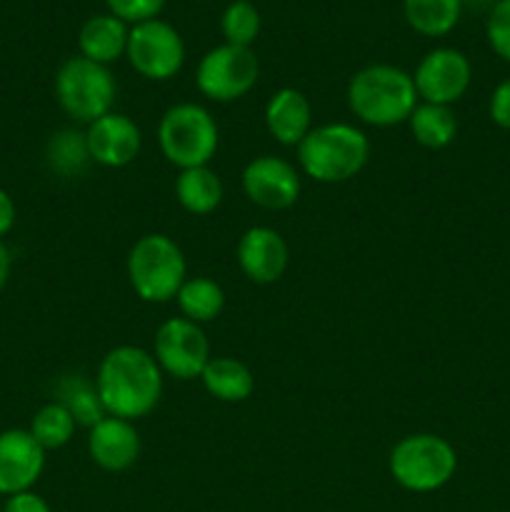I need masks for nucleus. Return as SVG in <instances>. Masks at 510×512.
I'll return each mask as SVG.
<instances>
[{"label": "nucleus", "mask_w": 510, "mask_h": 512, "mask_svg": "<svg viewBox=\"0 0 510 512\" xmlns=\"http://www.w3.org/2000/svg\"><path fill=\"white\" fill-rule=\"evenodd\" d=\"M163 380V370L150 350L140 345H115L100 360L93 383L105 415L135 423L158 408Z\"/></svg>", "instance_id": "f257e3e1"}, {"label": "nucleus", "mask_w": 510, "mask_h": 512, "mask_svg": "<svg viewBox=\"0 0 510 512\" xmlns=\"http://www.w3.org/2000/svg\"><path fill=\"white\" fill-rule=\"evenodd\" d=\"M348 108L360 123L373 128H393L408 123L415 105L420 103L413 75L390 63L365 65L350 78Z\"/></svg>", "instance_id": "f03ea898"}, {"label": "nucleus", "mask_w": 510, "mask_h": 512, "mask_svg": "<svg viewBox=\"0 0 510 512\" xmlns=\"http://www.w3.org/2000/svg\"><path fill=\"white\" fill-rule=\"evenodd\" d=\"M300 173L315 183L335 185L355 178L368 165L370 140L353 123L313 125L298 145Z\"/></svg>", "instance_id": "7ed1b4c3"}, {"label": "nucleus", "mask_w": 510, "mask_h": 512, "mask_svg": "<svg viewBox=\"0 0 510 512\" xmlns=\"http://www.w3.org/2000/svg\"><path fill=\"white\" fill-rule=\"evenodd\" d=\"M128 283L143 303L163 305L175 300L178 290L188 280V263L170 235L148 233L135 240L128 260Z\"/></svg>", "instance_id": "20e7f679"}, {"label": "nucleus", "mask_w": 510, "mask_h": 512, "mask_svg": "<svg viewBox=\"0 0 510 512\" xmlns=\"http://www.w3.org/2000/svg\"><path fill=\"white\" fill-rule=\"evenodd\" d=\"M388 470L390 478L408 493H435L455 478L458 453L443 435L413 433L393 445Z\"/></svg>", "instance_id": "39448f33"}, {"label": "nucleus", "mask_w": 510, "mask_h": 512, "mask_svg": "<svg viewBox=\"0 0 510 512\" xmlns=\"http://www.w3.org/2000/svg\"><path fill=\"white\" fill-rule=\"evenodd\" d=\"M220 130L213 113L198 103H175L160 115L158 148L178 170L210 165L218 153Z\"/></svg>", "instance_id": "423d86ee"}, {"label": "nucleus", "mask_w": 510, "mask_h": 512, "mask_svg": "<svg viewBox=\"0 0 510 512\" xmlns=\"http://www.w3.org/2000/svg\"><path fill=\"white\" fill-rule=\"evenodd\" d=\"M118 83L108 65L93 63L83 55L65 60L55 73V100L60 110L75 123L90 125L113 113Z\"/></svg>", "instance_id": "0eeeda50"}, {"label": "nucleus", "mask_w": 510, "mask_h": 512, "mask_svg": "<svg viewBox=\"0 0 510 512\" xmlns=\"http://www.w3.org/2000/svg\"><path fill=\"white\" fill-rule=\"evenodd\" d=\"M260 78V63L253 48L218 45L200 58L195 68V85L200 95L213 103H233L245 98Z\"/></svg>", "instance_id": "6e6552de"}, {"label": "nucleus", "mask_w": 510, "mask_h": 512, "mask_svg": "<svg viewBox=\"0 0 510 512\" xmlns=\"http://www.w3.org/2000/svg\"><path fill=\"white\" fill-rule=\"evenodd\" d=\"M125 58L140 78L165 83L185 65L183 35L160 18L145 20L130 28Z\"/></svg>", "instance_id": "1a4fd4ad"}, {"label": "nucleus", "mask_w": 510, "mask_h": 512, "mask_svg": "<svg viewBox=\"0 0 510 512\" xmlns=\"http://www.w3.org/2000/svg\"><path fill=\"white\" fill-rule=\"evenodd\" d=\"M153 358L158 360L163 375L175 380H200L213 355L203 325L180 315L168 318L155 330Z\"/></svg>", "instance_id": "9d476101"}, {"label": "nucleus", "mask_w": 510, "mask_h": 512, "mask_svg": "<svg viewBox=\"0 0 510 512\" xmlns=\"http://www.w3.org/2000/svg\"><path fill=\"white\" fill-rule=\"evenodd\" d=\"M420 103L453 105L468 93L473 83V65L468 55L455 48H435L423 55L413 73Z\"/></svg>", "instance_id": "9b49d317"}, {"label": "nucleus", "mask_w": 510, "mask_h": 512, "mask_svg": "<svg viewBox=\"0 0 510 512\" xmlns=\"http://www.w3.org/2000/svg\"><path fill=\"white\" fill-rule=\"evenodd\" d=\"M245 198L263 210H288L298 203L303 180L293 163L278 155H258L250 160L240 175Z\"/></svg>", "instance_id": "f8f14e48"}, {"label": "nucleus", "mask_w": 510, "mask_h": 512, "mask_svg": "<svg viewBox=\"0 0 510 512\" xmlns=\"http://www.w3.org/2000/svg\"><path fill=\"white\" fill-rule=\"evenodd\" d=\"M288 243L283 235L268 225H253L240 235L235 245V260L238 268L250 283L273 285L288 270Z\"/></svg>", "instance_id": "ddd939ff"}, {"label": "nucleus", "mask_w": 510, "mask_h": 512, "mask_svg": "<svg viewBox=\"0 0 510 512\" xmlns=\"http://www.w3.org/2000/svg\"><path fill=\"white\" fill-rule=\"evenodd\" d=\"M90 160L103 168H125L143 148V133L138 123L125 113H108L85 128Z\"/></svg>", "instance_id": "4468645a"}, {"label": "nucleus", "mask_w": 510, "mask_h": 512, "mask_svg": "<svg viewBox=\"0 0 510 512\" xmlns=\"http://www.w3.org/2000/svg\"><path fill=\"white\" fill-rule=\"evenodd\" d=\"M45 470V450L30 430H5L0 433V495L33 490Z\"/></svg>", "instance_id": "2eb2a0df"}, {"label": "nucleus", "mask_w": 510, "mask_h": 512, "mask_svg": "<svg viewBox=\"0 0 510 512\" xmlns=\"http://www.w3.org/2000/svg\"><path fill=\"white\" fill-rule=\"evenodd\" d=\"M140 433L135 423L105 415L88 430V455L105 473H123L140 458Z\"/></svg>", "instance_id": "dca6fc26"}, {"label": "nucleus", "mask_w": 510, "mask_h": 512, "mask_svg": "<svg viewBox=\"0 0 510 512\" xmlns=\"http://www.w3.org/2000/svg\"><path fill=\"white\" fill-rule=\"evenodd\" d=\"M265 130L275 143L298 148L305 135L313 130V105L298 88H280L265 103Z\"/></svg>", "instance_id": "f3484780"}, {"label": "nucleus", "mask_w": 510, "mask_h": 512, "mask_svg": "<svg viewBox=\"0 0 510 512\" xmlns=\"http://www.w3.org/2000/svg\"><path fill=\"white\" fill-rule=\"evenodd\" d=\"M128 23L115 18L113 13H100L85 20L78 33L80 55L93 63L110 65L120 60L128 48Z\"/></svg>", "instance_id": "a211bd4d"}, {"label": "nucleus", "mask_w": 510, "mask_h": 512, "mask_svg": "<svg viewBox=\"0 0 510 512\" xmlns=\"http://www.w3.org/2000/svg\"><path fill=\"white\" fill-rule=\"evenodd\" d=\"M175 200L190 215H210L220 208L225 188L220 175L210 165L180 170L173 183Z\"/></svg>", "instance_id": "6ab92c4d"}, {"label": "nucleus", "mask_w": 510, "mask_h": 512, "mask_svg": "<svg viewBox=\"0 0 510 512\" xmlns=\"http://www.w3.org/2000/svg\"><path fill=\"white\" fill-rule=\"evenodd\" d=\"M200 383H203L205 393L220 403H243L255 390L253 370L243 360L228 358V355L210 358L200 375Z\"/></svg>", "instance_id": "aec40b11"}, {"label": "nucleus", "mask_w": 510, "mask_h": 512, "mask_svg": "<svg viewBox=\"0 0 510 512\" xmlns=\"http://www.w3.org/2000/svg\"><path fill=\"white\" fill-rule=\"evenodd\" d=\"M405 23L425 38H443L463 15V0H403Z\"/></svg>", "instance_id": "412c9836"}, {"label": "nucleus", "mask_w": 510, "mask_h": 512, "mask_svg": "<svg viewBox=\"0 0 510 512\" xmlns=\"http://www.w3.org/2000/svg\"><path fill=\"white\" fill-rule=\"evenodd\" d=\"M408 128L418 145L428 150H443L458 135V118L448 105L418 103L408 118Z\"/></svg>", "instance_id": "4be33fe9"}, {"label": "nucleus", "mask_w": 510, "mask_h": 512, "mask_svg": "<svg viewBox=\"0 0 510 512\" xmlns=\"http://www.w3.org/2000/svg\"><path fill=\"white\" fill-rule=\"evenodd\" d=\"M175 303L183 318L198 325L213 323L225 308V290L208 275H195L185 280L183 288L175 295Z\"/></svg>", "instance_id": "5701e85b"}, {"label": "nucleus", "mask_w": 510, "mask_h": 512, "mask_svg": "<svg viewBox=\"0 0 510 512\" xmlns=\"http://www.w3.org/2000/svg\"><path fill=\"white\" fill-rule=\"evenodd\" d=\"M45 163L60 178H78V175H83L85 168L93 163L88 153V143H85V133L65 128L50 135L48 145H45Z\"/></svg>", "instance_id": "b1692460"}, {"label": "nucleus", "mask_w": 510, "mask_h": 512, "mask_svg": "<svg viewBox=\"0 0 510 512\" xmlns=\"http://www.w3.org/2000/svg\"><path fill=\"white\" fill-rule=\"evenodd\" d=\"M55 400L70 410L75 423L88 430L105 418L95 383L83 378V375H65V378H60L58 385H55Z\"/></svg>", "instance_id": "393cba45"}, {"label": "nucleus", "mask_w": 510, "mask_h": 512, "mask_svg": "<svg viewBox=\"0 0 510 512\" xmlns=\"http://www.w3.org/2000/svg\"><path fill=\"white\" fill-rule=\"evenodd\" d=\"M30 435L38 440L40 448L48 453V450H60L73 440L78 423L70 415V410L65 405H60L58 400H50L45 403L38 413L30 420Z\"/></svg>", "instance_id": "a878e982"}, {"label": "nucleus", "mask_w": 510, "mask_h": 512, "mask_svg": "<svg viewBox=\"0 0 510 512\" xmlns=\"http://www.w3.org/2000/svg\"><path fill=\"white\" fill-rule=\"evenodd\" d=\"M220 33H223L225 43L240 45V48H250L255 38L260 35V13L250 0H233L228 8L223 10L220 18Z\"/></svg>", "instance_id": "bb28decb"}, {"label": "nucleus", "mask_w": 510, "mask_h": 512, "mask_svg": "<svg viewBox=\"0 0 510 512\" xmlns=\"http://www.w3.org/2000/svg\"><path fill=\"white\" fill-rule=\"evenodd\" d=\"M485 40L500 60L510 63V0H495L485 18Z\"/></svg>", "instance_id": "cd10ccee"}, {"label": "nucleus", "mask_w": 510, "mask_h": 512, "mask_svg": "<svg viewBox=\"0 0 510 512\" xmlns=\"http://www.w3.org/2000/svg\"><path fill=\"white\" fill-rule=\"evenodd\" d=\"M110 13L115 18H120L123 23L138 25L145 23V20L158 18V13L163 10L165 0H105Z\"/></svg>", "instance_id": "c85d7f7f"}, {"label": "nucleus", "mask_w": 510, "mask_h": 512, "mask_svg": "<svg viewBox=\"0 0 510 512\" xmlns=\"http://www.w3.org/2000/svg\"><path fill=\"white\" fill-rule=\"evenodd\" d=\"M488 115L498 128L510 130V78L500 80L490 93Z\"/></svg>", "instance_id": "c756f323"}, {"label": "nucleus", "mask_w": 510, "mask_h": 512, "mask_svg": "<svg viewBox=\"0 0 510 512\" xmlns=\"http://www.w3.org/2000/svg\"><path fill=\"white\" fill-rule=\"evenodd\" d=\"M3 512H53V510H50L48 500L40 498V495L33 493V490H25V493L5 498Z\"/></svg>", "instance_id": "7c9ffc66"}, {"label": "nucleus", "mask_w": 510, "mask_h": 512, "mask_svg": "<svg viewBox=\"0 0 510 512\" xmlns=\"http://www.w3.org/2000/svg\"><path fill=\"white\" fill-rule=\"evenodd\" d=\"M15 218H18V210H15L13 198L0 188V238H5L13 230Z\"/></svg>", "instance_id": "2f4dec72"}, {"label": "nucleus", "mask_w": 510, "mask_h": 512, "mask_svg": "<svg viewBox=\"0 0 510 512\" xmlns=\"http://www.w3.org/2000/svg\"><path fill=\"white\" fill-rule=\"evenodd\" d=\"M10 268H13V255H10L8 245L0 240V290H3L5 283H8Z\"/></svg>", "instance_id": "473e14b6"}, {"label": "nucleus", "mask_w": 510, "mask_h": 512, "mask_svg": "<svg viewBox=\"0 0 510 512\" xmlns=\"http://www.w3.org/2000/svg\"><path fill=\"white\" fill-rule=\"evenodd\" d=\"M0 512H3V503H0Z\"/></svg>", "instance_id": "72a5a7b5"}]
</instances>
